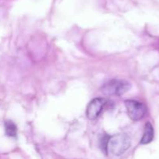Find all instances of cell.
Wrapping results in <instances>:
<instances>
[{"label": "cell", "mask_w": 159, "mask_h": 159, "mask_svg": "<svg viewBox=\"0 0 159 159\" xmlns=\"http://www.w3.org/2000/svg\"><path fill=\"white\" fill-rule=\"evenodd\" d=\"M130 144V138L127 134H117L111 137L108 136L104 151L115 156H120L128 150Z\"/></svg>", "instance_id": "obj_1"}, {"label": "cell", "mask_w": 159, "mask_h": 159, "mask_svg": "<svg viewBox=\"0 0 159 159\" xmlns=\"http://www.w3.org/2000/svg\"><path fill=\"white\" fill-rule=\"evenodd\" d=\"M131 87L130 82L122 79H112L101 87L100 91L107 96H120L129 91Z\"/></svg>", "instance_id": "obj_2"}, {"label": "cell", "mask_w": 159, "mask_h": 159, "mask_svg": "<svg viewBox=\"0 0 159 159\" xmlns=\"http://www.w3.org/2000/svg\"><path fill=\"white\" fill-rule=\"evenodd\" d=\"M124 103H125L128 116L132 120L136 122L143 119L147 111L144 104L138 101L133 100V99L126 100Z\"/></svg>", "instance_id": "obj_3"}, {"label": "cell", "mask_w": 159, "mask_h": 159, "mask_svg": "<svg viewBox=\"0 0 159 159\" xmlns=\"http://www.w3.org/2000/svg\"><path fill=\"white\" fill-rule=\"evenodd\" d=\"M107 103V100L103 98H95L89 103L86 108V116L90 120H94L99 117L103 110L104 107Z\"/></svg>", "instance_id": "obj_4"}, {"label": "cell", "mask_w": 159, "mask_h": 159, "mask_svg": "<svg viewBox=\"0 0 159 159\" xmlns=\"http://www.w3.org/2000/svg\"><path fill=\"white\" fill-rule=\"evenodd\" d=\"M154 138V128L150 122H148L144 127V132L141 140V144H148L152 141Z\"/></svg>", "instance_id": "obj_5"}, {"label": "cell", "mask_w": 159, "mask_h": 159, "mask_svg": "<svg viewBox=\"0 0 159 159\" xmlns=\"http://www.w3.org/2000/svg\"><path fill=\"white\" fill-rule=\"evenodd\" d=\"M5 130L6 134L10 138H15L17 134L16 125L11 120H6L5 122Z\"/></svg>", "instance_id": "obj_6"}]
</instances>
